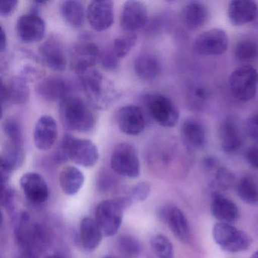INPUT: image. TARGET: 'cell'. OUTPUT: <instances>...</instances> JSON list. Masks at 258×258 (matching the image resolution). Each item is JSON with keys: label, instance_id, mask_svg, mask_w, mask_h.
<instances>
[{"label": "cell", "instance_id": "cell-1", "mask_svg": "<svg viewBox=\"0 0 258 258\" xmlns=\"http://www.w3.org/2000/svg\"><path fill=\"white\" fill-rule=\"evenodd\" d=\"M78 76L87 102L93 108L107 109L119 99L120 93L115 85L99 71L89 69Z\"/></svg>", "mask_w": 258, "mask_h": 258}, {"label": "cell", "instance_id": "cell-2", "mask_svg": "<svg viewBox=\"0 0 258 258\" xmlns=\"http://www.w3.org/2000/svg\"><path fill=\"white\" fill-rule=\"evenodd\" d=\"M93 107L78 96L69 95L60 102V117L64 126L74 132L88 133L96 126Z\"/></svg>", "mask_w": 258, "mask_h": 258}, {"label": "cell", "instance_id": "cell-3", "mask_svg": "<svg viewBox=\"0 0 258 258\" xmlns=\"http://www.w3.org/2000/svg\"><path fill=\"white\" fill-rule=\"evenodd\" d=\"M98 148L91 140L80 139L67 134L60 142L55 152V158L59 163L71 160L78 165L92 167L99 161Z\"/></svg>", "mask_w": 258, "mask_h": 258}, {"label": "cell", "instance_id": "cell-4", "mask_svg": "<svg viewBox=\"0 0 258 258\" xmlns=\"http://www.w3.org/2000/svg\"><path fill=\"white\" fill-rule=\"evenodd\" d=\"M16 237L19 245L31 258H35L49 244V235L41 225L31 223L29 214H19L16 226Z\"/></svg>", "mask_w": 258, "mask_h": 258}, {"label": "cell", "instance_id": "cell-5", "mask_svg": "<svg viewBox=\"0 0 258 258\" xmlns=\"http://www.w3.org/2000/svg\"><path fill=\"white\" fill-rule=\"evenodd\" d=\"M212 235L216 244L229 253L244 251L251 244V238L244 231L229 223H216L213 226Z\"/></svg>", "mask_w": 258, "mask_h": 258}, {"label": "cell", "instance_id": "cell-6", "mask_svg": "<svg viewBox=\"0 0 258 258\" xmlns=\"http://www.w3.org/2000/svg\"><path fill=\"white\" fill-rule=\"evenodd\" d=\"M232 95L241 102H248L254 98L258 88V72L250 66L235 69L229 78Z\"/></svg>", "mask_w": 258, "mask_h": 258}, {"label": "cell", "instance_id": "cell-7", "mask_svg": "<svg viewBox=\"0 0 258 258\" xmlns=\"http://www.w3.org/2000/svg\"><path fill=\"white\" fill-rule=\"evenodd\" d=\"M111 167L120 176L131 179L139 177L140 162L136 148L127 143L117 145L111 155Z\"/></svg>", "mask_w": 258, "mask_h": 258}, {"label": "cell", "instance_id": "cell-8", "mask_svg": "<svg viewBox=\"0 0 258 258\" xmlns=\"http://www.w3.org/2000/svg\"><path fill=\"white\" fill-rule=\"evenodd\" d=\"M145 102L151 117L158 124L173 127L177 123L179 111L170 98L161 94H149L146 96Z\"/></svg>", "mask_w": 258, "mask_h": 258}, {"label": "cell", "instance_id": "cell-9", "mask_svg": "<svg viewBox=\"0 0 258 258\" xmlns=\"http://www.w3.org/2000/svg\"><path fill=\"white\" fill-rule=\"evenodd\" d=\"M123 208L117 200H105L96 208L95 220L105 236H113L118 232L123 220Z\"/></svg>", "mask_w": 258, "mask_h": 258}, {"label": "cell", "instance_id": "cell-10", "mask_svg": "<svg viewBox=\"0 0 258 258\" xmlns=\"http://www.w3.org/2000/svg\"><path fill=\"white\" fill-rule=\"evenodd\" d=\"M229 46L227 34L223 30L214 28L201 34L195 40L194 49L205 56H217L224 53Z\"/></svg>", "mask_w": 258, "mask_h": 258}, {"label": "cell", "instance_id": "cell-11", "mask_svg": "<svg viewBox=\"0 0 258 258\" xmlns=\"http://www.w3.org/2000/svg\"><path fill=\"white\" fill-rule=\"evenodd\" d=\"M160 220L167 223L175 237L182 243H188L191 238L189 222L183 211L173 205H167L159 209Z\"/></svg>", "mask_w": 258, "mask_h": 258}, {"label": "cell", "instance_id": "cell-12", "mask_svg": "<svg viewBox=\"0 0 258 258\" xmlns=\"http://www.w3.org/2000/svg\"><path fill=\"white\" fill-rule=\"evenodd\" d=\"M16 33L24 43H38L43 40L46 34V23L39 14L28 13L18 19Z\"/></svg>", "mask_w": 258, "mask_h": 258}, {"label": "cell", "instance_id": "cell-13", "mask_svg": "<svg viewBox=\"0 0 258 258\" xmlns=\"http://www.w3.org/2000/svg\"><path fill=\"white\" fill-rule=\"evenodd\" d=\"M100 49L95 43L83 42L75 45L71 51L70 58L72 67L78 75L93 69L100 62Z\"/></svg>", "mask_w": 258, "mask_h": 258}, {"label": "cell", "instance_id": "cell-14", "mask_svg": "<svg viewBox=\"0 0 258 258\" xmlns=\"http://www.w3.org/2000/svg\"><path fill=\"white\" fill-rule=\"evenodd\" d=\"M87 19L94 31H106L114 22V3L111 0L92 1L87 7Z\"/></svg>", "mask_w": 258, "mask_h": 258}, {"label": "cell", "instance_id": "cell-15", "mask_svg": "<svg viewBox=\"0 0 258 258\" xmlns=\"http://www.w3.org/2000/svg\"><path fill=\"white\" fill-rule=\"evenodd\" d=\"M148 11L140 1H126L120 14V26L126 34H136L146 25Z\"/></svg>", "mask_w": 258, "mask_h": 258}, {"label": "cell", "instance_id": "cell-16", "mask_svg": "<svg viewBox=\"0 0 258 258\" xmlns=\"http://www.w3.org/2000/svg\"><path fill=\"white\" fill-rule=\"evenodd\" d=\"M117 123L120 131L128 136L140 135L146 127L144 113L135 105L120 108L117 111Z\"/></svg>", "mask_w": 258, "mask_h": 258}, {"label": "cell", "instance_id": "cell-17", "mask_svg": "<svg viewBox=\"0 0 258 258\" xmlns=\"http://www.w3.org/2000/svg\"><path fill=\"white\" fill-rule=\"evenodd\" d=\"M39 55L43 62L52 70L63 72L67 66V58L61 42L51 37L39 47Z\"/></svg>", "mask_w": 258, "mask_h": 258}, {"label": "cell", "instance_id": "cell-18", "mask_svg": "<svg viewBox=\"0 0 258 258\" xmlns=\"http://www.w3.org/2000/svg\"><path fill=\"white\" fill-rule=\"evenodd\" d=\"M20 185L27 199L31 203L40 205L49 199L47 183L39 173L33 172L25 173L21 177Z\"/></svg>", "mask_w": 258, "mask_h": 258}, {"label": "cell", "instance_id": "cell-19", "mask_svg": "<svg viewBox=\"0 0 258 258\" xmlns=\"http://www.w3.org/2000/svg\"><path fill=\"white\" fill-rule=\"evenodd\" d=\"M58 138V125L53 117L43 115L37 120L34 131L36 147L41 151L50 149Z\"/></svg>", "mask_w": 258, "mask_h": 258}, {"label": "cell", "instance_id": "cell-20", "mask_svg": "<svg viewBox=\"0 0 258 258\" xmlns=\"http://www.w3.org/2000/svg\"><path fill=\"white\" fill-rule=\"evenodd\" d=\"M2 107L7 105H24L29 100L30 91L27 81L20 77L13 78L1 84Z\"/></svg>", "mask_w": 258, "mask_h": 258}, {"label": "cell", "instance_id": "cell-21", "mask_svg": "<svg viewBox=\"0 0 258 258\" xmlns=\"http://www.w3.org/2000/svg\"><path fill=\"white\" fill-rule=\"evenodd\" d=\"M228 17L234 26H242L256 20L258 6L251 0H234L228 7Z\"/></svg>", "mask_w": 258, "mask_h": 258}, {"label": "cell", "instance_id": "cell-22", "mask_svg": "<svg viewBox=\"0 0 258 258\" xmlns=\"http://www.w3.org/2000/svg\"><path fill=\"white\" fill-rule=\"evenodd\" d=\"M219 138L222 150L228 155H233L241 149L243 145L242 135L237 123L227 118L220 123Z\"/></svg>", "mask_w": 258, "mask_h": 258}, {"label": "cell", "instance_id": "cell-23", "mask_svg": "<svg viewBox=\"0 0 258 258\" xmlns=\"http://www.w3.org/2000/svg\"><path fill=\"white\" fill-rule=\"evenodd\" d=\"M211 211L213 217L220 223L233 224L240 217L239 208L236 204L222 194L213 196Z\"/></svg>", "mask_w": 258, "mask_h": 258}, {"label": "cell", "instance_id": "cell-24", "mask_svg": "<svg viewBox=\"0 0 258 258\" xmlns=\"http://www.w3.org/2000/svg\"><path fill=\"white\" fill-rule=\"evenodd\" d=\"M39 96L46 102H59L69 96V86L60 78H46L37 84L36 88Z\"/></svg>", "mask_w": 258, "mask_h": 258}, {"label": "cell", "instance_id": "cell-25", "mask_svg": "<svg viewBox=\"0 0 258 258\" xmlns=\"http://www.w3.org/2000/svg\"><path fill=\"white\" fill-rule=\"evenodd\" d=\"M180 134L184 144L191 150L202 149L206 145V131L199 121L185 120L181 126Z\"/></svg>", "mask_w": 258, "mask_h": 258}, {"label": "cell", "instance_id": "cell-26", "mask_svg": "<svg viewBox=\"0 0 258 258\" xmlns=\"http://www.w3.org/2000/svg\"><path fill=\"white\" fill-rule=\"evenodd\" d=\"M209 12L205 4L191 2L185 5L182 11L184 25L190 30L199 29L208 22Z\"/></svg>", "mask_w": 258, "mask_h": 258}, {"label": "cell", "instance_id": "cell-27", "mask_svg": "<svg viewBox=\"0 0 258 258\" xmlns=\"http://www.w3.org/2000/svg\"><path fill=\"white\" fill-rule=\"evenodd\" d=\"M25 159L23 145L7 142L1 155V172L11 175L14 170L23 165Z\"/></svg>", "mask_w": 258, "mask_h": 258}, {"label": "cell", "instance_id": "cell-28", "mask_svg": "<svg viewBox=\"0 0 258 258\" xmlns=\"http://www.w3.org/2000/svg\"><path fill=\"white\" fill-rule=\"evenodd\" d=\"M102 230L96 220L90 217H84L80 225V238L85 250H95L99 247L102 239Z\"/></svg>", "mask_w": 258, "mask_h": 258}, {"label": "cell", "instance_id": "cell-29", "mask_svg": "<svg viewBox=\"0 0 258 258\" xmlns=\"http://www.w3.org/2000/svg\"><path fill=\"white\" fill-rule=\"evenodd\" d=\"M84 173L74 166L64 167L60 172V186L63 192L68 196L77 194L84 185Z\"/></svg>", "mask_w": 258, "mask_h": 258}, {"label": "cell", "instance_id": "cell-30", "mask_svg": "<svg viewBox=\"0 0 258 258\" xmlns=\"http://www.w3.org/2000/svg\"><path fill=\"white\" fill-rule=\"evenodd\" d=\"M61 14L63 19L72 28H80L84 25L87 18V12L81 2L67 0L61 5Z\"/></svg>", "mask_w": 258, "mask_h": 258}, {"label": "cell", "instance_id": "cell-31", "mask_svg": "<svg viewBox=\"0 0 258 258\" xmlns=\"http://www.w3.org/2000/svg\"><path fill=\"white\" fill-rule=\"evenodd\" d=\"M134 71L139 78L150 80L156 78L161 72V64L155 55H139L134 61Z\"/></svg>", "mask_w": 258, "mask_h": 258}, {"label": "cell", "instance_id": "cell-32", "mask_svg": "<svg viewBox=\"0 0 258 258\" xmlns=\"http://www.w3.org/2000/svg\"><path fill=\"white\" fill-rule=\"evenodd\" d=\"M236 192L244 203L251 206L258 205V178L245 175L236 184Z\"/></svg>", "mask_w": 258, "mask_h": 258}, {"label": "cell", "instance_id": "cell-33", "mask_svg": "<svg viewBox=\"0 0 258 258\" xmlns=\"http://www.w3.org/2000/svg\"><path fill=\"white\" fill-rule=\"evenodd\" d=\"M235 175L230 170L225 167H219L210 186L212 190L213 196L222 194V191L230 189L235 182Z\"/></svg>", "mask_w": 258, "mask_h": 258}, {"label": "cell", "instance_id": "cell-34", "mask_svg": "<svg viewBox=\"0 0 258 258\" xmlns=\"http://www.w3.org/2000/svg\"><path fill=\"white\" fill-rule=\"evenodd\" d=\"M234 55L238 61H254L258 58V43L248 39L241 40L235 46Z\"/></svg>", "mask_w": 258, "mask_h": 258}, {"label": "cell", "instance_id": "cell-35", "mask_svg": "<svg viewBox=\"0 0 258 258\" xmlns=\"http://www.w3.org/2000/svg\"><path fill=\"white\" fill-rule=\"evenodd\" d=\"M152 250L158 258L174 257L173 243L162 234L155 235L151 240Z\"/></svg>", "mask_w": 258, "mask_h": 258}, {"label": "cell", "instance_id": "cell-36", "mask_svg": "<svg viewBox=\"0 0 258 258\" xmlns=\"http://www.w3.org/2000/svg\"><path fill=\"white\" fill-rule=\"evenodd\" d=\"M137 40L136 34H126L117 37L113 43V52L119 58H123L135 46Z\"/></svg>", "mask_w": 258, "mask_h": 258}, {"label": "cell", "instance_id": "cell-37", "mask_svg": "<svg viewBox=\"0 0 258 258\" xmlns=\"http://www.w3.org/2000/svg\"><path fill=\"white\" fill-rule=\"evenodd\" d=\"M4 134L9 143L13 144L23 145V135L22 126L19 122L13 118L6 119L3 123Z\"/></svg>", "mask_w": 258, "mask_h": 258}, {"label": "cell", "instance_id": "cell-38", "mask_svg": "<svg viewBox=\"0 0 258 258\" xmlns=\"http://www.w3.org/2000/svg\"><path fill=\"white\" fill-rule=\"evenodd\" d=\"M117 244L122 253L126 256H137L141 253V243L132 235H122L118 238Z\"/></svg>", "mask_w": 258, "mask_h": 258}, {"label": "cell", "instance_id": "cell-39", "mask_svg": "<svg viewBox=\"0 0 258 258\" xmlns=\"http://www.w3.org/2000/svg\"><path fill=\"white\" fill-rule=\"evenodd\" d=\"M151 193V186L146 182H142L136 185L131 190L129 199L131 202H141L146 200Z\"/></svg>", "mask_w": 258, "mask_h": 258}, {"label": "cell", "instance_id": "cell-40", "mask_svg": "<svg viewBox=\"0 0 258 258\" xmlns=\"http://www.w3.org/2000/svg\"><path fill=\"white\" fill-rule=\"evenodd\" d=\"M100 63L105 70H115L119 66V58L113 50L107 51L101 55Z\"/></svg>", "mask_w": 258, "mask_h": 258}, {"label": "cell", "instance_id": "cell-41", "mask_svg": "<svg viewBox=\"0 0 258 258\" xmlns=\"http://www.w3.org/2000/svg\"><path fill=\"white\" fill-rule=\"evenodd\" d=\"M246 132L252 140L258 143V115L252 116L247 119Z\"/></svg>", "mask_w": 258, "mask_h": 258}, {"label": "cell", "instance_id": "cell-42", "mask_svg": "<svg viewBox=\"0 0 258 258\" xmlns=\"http://www.w3.org/2000/svg\"><path fill=\"white\" fill-rule=\"evenodd\" d=\"M15 191L8 184L2 185V205L7 209H11L14 201Z\"/></svg>", "mask_w": 258, "mask_h": 258}, {"label": "cell", "instance_id": "cell-43", "mask_svg": "<svg viewBox=\"0 0 258 258\" xmlns=\"http://www.w3.org/2000/svg\"><path fill=\"white\" fill-rule=\"evenodd\" d=\"M17 0H2L0 7V15L4 17H8L14 13L17 8Z\"/></svg>", "mask_w": 258, "mask_h": 258}, {"label": "cell", "instance_id": "cell-44", "mask_svg": "<svg viewBox=\"0 0 258 258\" xmlns=\"http://www.w3.org/2000/svg\"><path fill=\"white\" fill-rule=\"evenodd\" d=\"M245 159L249 165L258 170V147L250 146L245 152Z\"/></svg>", "mask_w": 258, "mask_h": 258}, {"label": "cell", "instance_id": "cell-45", "mask_svg": "<svg viewBox=\"0 0 258 258\" xmlns=\"http://www.w3.org/2000/svg\"><path fill=\"white\" fill-rule=\"evenodd\" d=\"M219 161L217 158L213 156H207L203 159V167L205 170H213L218 169Z\"/></svg>", "mask_w": 258, "mask_h": 258}, {"label": "cell", "instance_id": "cell-46", "mask_svg": "<svg viewBox=\"0 0 258 258\" xmlns=\"http://www.w3.org/2000/svg\"><path fill=\"white\" fill-rule=\"evenodd\" d=\"M194 96L197 98L199 100L205 101L208 99V93L206 89L202 87H198L194 89Z\"/></svg>", "mask_w": 258, "mask_h": 258}, {"label": "cell", "instance_id": "cell-47", "mask_svg": "<svg viewBox=\"0 0 258 258\" xmlns=\"http://www.w3.org/2000/svg\"><path fill=\"white\" fill-rule=\"evenodd\" d=\"M7 36L5 30L1 27V33H0V52H4L7 48Z\"/></svg>", "mask_w": 258, "mask_h": 258}, {"label": "cell", "instance_id": "cell-48", "mask_svg": "<svg viewBox=\"0 0 258 258\" xmlns=\"http://www.w3.org/2000/svg\"><path fill=\"white\" fill-rule=\"evenodd\" d=\"M250 258H258V250H256L253 254L250 256Z\"/></svg>", "mask_w": 258, "mask_h": 258}, {"label": "cell", "instance_id": "cell-49", "mask_svg": "<svg viewBox=\"0 0 258 258\" xmlns=\"http://www.w3.org/2000/svg\"><path fill=\"white\" fill-rule=\"evenodd\" d=\"M46 258H61V256H58L56 254L49 255V256H46Z\"/></svg>", "mask_w": 258, "mask_h": 258}, {"label": "cell", "instance_id": "cell-50", "mask_svg": "<svg viewBox=\"0 0 258 258\" xmlns=\"http://www.w3.org/2000/svg\"><path fill=\"white\" fill-rule=\"evenodd\" d=\"M104 258H117V257H115V256H105V257Z\"/></svg>", "mask_w": 258, "mask_h": 258}]
</instances>
